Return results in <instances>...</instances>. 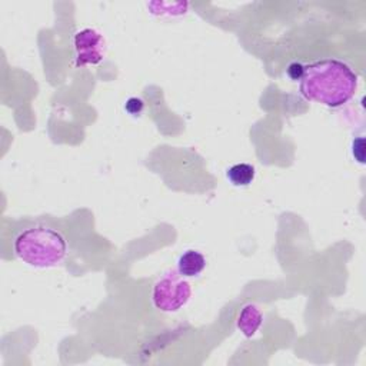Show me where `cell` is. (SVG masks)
Segmentation results:
<instances>
[{"label":"cell","mask_w":366,"mask_h":366,"mask_svg":"<svg viewBox=\"0 0 366 366\" xmlns=\"http://www.w3.org/2000/svg\"><path fill=\"white\" fill-rule=\"evenodd\" d=\"M358 89L352 67L338 59H324L305 66L301 92L308 101L339 107L348 103Z\"/></svg>","instance_id":"1"},{"label":"cell","mask_w":366,"mask_h":366,"mask_svg":"<svg viewBox=\"0 0 366 366\" xmlns=\"http://www.w3.org/2000/svg\"><path fill=\"white\" fill-rule=\"evenodd\" d=\"M66 250L64 238L55 229L44 226L29 227L15 241L16 255L35 268H51L60 263Z\"/></svg>","instance_id":"2"},{"label":"cell","mask_w":366,"mask_h":366,"mask_svg":"<svg viewBox=\"0 0 366 366\" xmlns=\"http://www.w3.org/2000/svg\"><path fill=\"white\" fill-rule=\"evenodd\" d=\"M192 295L189 282L177 272H171L159 279L153 288V304L164 312H176L185 306Z\"/></svg>","instance_id":"3"},{"label":"cell","mask_w":366,"mask_h":366,"mask_svg":"<svg viewBox=\"0 0 366 366\" xmlns=\"http://www.w3.org/2000/svg\"><path fill=\"white\" fill-rule=\"evenodd\" d=\"M76 66L98 64L106 56V40L95 29H83L75 36Z\"/></svg>","instance_id":"4"},{"label":"cell","mask_w":366,"mask_h":366,"mask_svg":"<svg viewBox=\"0 0 366 366\" xmlns=\"http://www.w3.org/2000/svg\"><path fill=\"white\" fill-rule=\"evenodd\" d=\"M206 266V259L204 256L198 250H188L186 254H183L179 258L177 262V270L182 277H198L203 272Z\"/></svg>","instance_id":"5"},{"label":"cell","mask_w":366,"mask_h":366,"mask_svg":"<svg viewBox=\"0 0 366 366\" xmlns=\"http://www.w3.org/2000/svg\"><path fill=\"white\" fill-rule=\"evenodd\" d=\"M262 319H263L262 313L255 305H246L239 315L238 328L245 336L250 338V336H254L261 328Z\"/></svg>","instance_id":"6"},{"label":"cell","mask_w":366,"mask_h":366,"mask_svg":"<svg viewBox=\"0 0 366 366\" xmlns=\"http://www.w3.org/2000/svg\"><path fill=\"white\" fill-rule=\"evenodd\" d=\"M227 179L235 186H247L255 179V168L247 164H238L229 168Z\"/></svg>","instance_id":"7"},{"label":"cell","mask_w":366,"mask_h":366,"mask_svg":"<svg viewBox=\"0 0 366 366\" xmlns=\"http://www.w3.org/2000/svg\"><path fill=\"white\" fill-rule=\"evenodd\" d=\"M126 110L132 114H139L143 110V102L137 98H132L126 103Z\"/></svg>","instance_id":"8"},{"label":"cell","mask_w":366,"mask_h":366,"mask_svg":"<svg viewBox=\"0 0 366 366\" xmlns=\"http://www.w3.org/2000/svg\"><path fill=\"white\" fill-rule=\"evenodd\" d=\"M304 71H305V66H302L301 63H292L288 69V75L293 79V80H297V79H302L304 76Z\"/></svg>","instance_id":"9"}]
</instances>
